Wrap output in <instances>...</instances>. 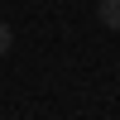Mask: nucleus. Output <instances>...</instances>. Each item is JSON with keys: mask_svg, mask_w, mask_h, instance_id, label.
Returning <instances> with one entry per match:
<instances>
[{"mask_svg": "<svg viewBox=\"0 0 120 120\" xmlns=\"http://www.w3.org/2000/svg\"><path fill=\"white\" fill-rule=\"evenodd\" d=\"M10 43H15V34H10V24H0V53H10Z\"/></svg>", "mask_w": 120, "mask_h": 120, "instance_id": "nucleus-2", "label": "nucleus"}, {"mask_svg": "<svg viewBox=\"0 0 120 120\" xmlns=\"http://www.w3.org/2000/svg\"><path fill=\"white\" fill-rule=\"evenodd\" d=\"M101 24L120 34V0H101Z\"/></svg>", "mask_w": 120, "mask_h": 120, "instance_id": "nucleus-1", "label": "nucleus"}]
</instances>
